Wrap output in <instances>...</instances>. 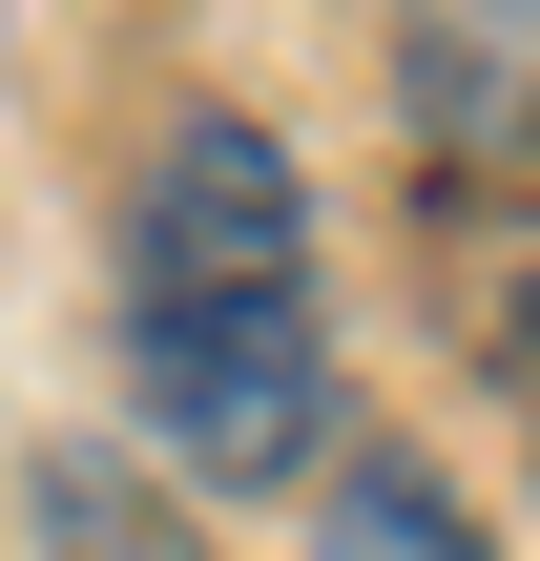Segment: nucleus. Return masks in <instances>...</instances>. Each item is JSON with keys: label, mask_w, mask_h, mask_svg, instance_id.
Returning a JSON list of instances; mask_svg holds the SVG:
<instances>
[{"label": "nucleus", "mask_w": 540, "mask_h": 561, "mask_svg": "<svg viewBox=\"0 0 540 561\" xmlns=\"http://www.w3.org/2000/svg\"><path fill=\"white\" fill-rule=\"evenodd\" d=\"M42 541H62V561H187L125 479H104V458H62V479H42Z\"/></svg>", "instance_id": "7ed1b4c3"}, {"label": "nucleus", "mask_w": 540, "mask_h": 561, "mask_svg": "<svg viewBox=\"0 0 540 561\" xmlns=\"http://www.w3.org/2000/svg\"><path fill=\"white\" fill-rule=\"evenodd\" d=\"M125 396L187 479H291L333 437V271L312 167L250 104H187L125 187Z\"/></svg>", "instance_id": "f257e3e1"}, {"label": "nucleus", "mask_w": 540, "mask_h": 561, "mask_svg": "<svg viewBox=\"0 0 540 561\" xmlns=\"http://www.w3.org/2000/svg\"><path fill=\"white\" fill-rule=\"evenodd\" d=\"M312 561H499L458 520V479H416V458H354L333 500H312Z\"/></svg>", "instance_id": "f03ea898"}, {"label": "nucleus", "mask_w": 540, "mask_h": 561, "mask_svg": "<svg viewBox=\"0 0 540 561\" xmlns=\"http://www.w3.org/2000/svg\"><path fill=\"white\" fill-rule=\"evenodd\" d=\"M0 21H21V0H0Z\"/></svg>", "instance_id": "20e7f679"}]
</instances>
